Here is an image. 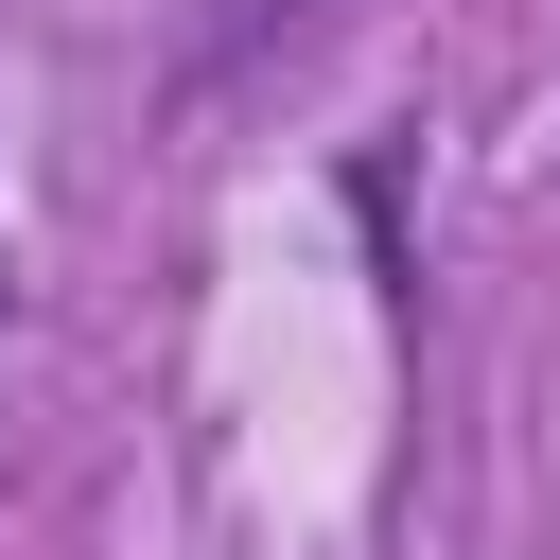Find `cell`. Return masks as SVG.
<instances>
[{
	"mask_svg": "<svg viewBox=\"0 0 560 560\" xmlns=\"http://www.w3.org/2000/svg\"><path fill=\"white\" fill-rule=\"evenodd\" d=\"M315 18H332V0H228V18L192 35V70H262V52H280V35H315Z\"/></svg>",
	"mask_w": 560,
	"mask_h": 560,
	"instance_id": "cell-1",
	"label": "cell"
}]
</instances>
